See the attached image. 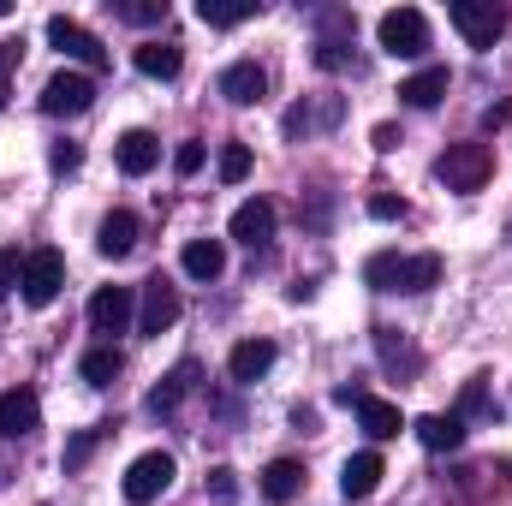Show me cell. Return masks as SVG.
<instances>
[{"mask_svg": "<svg viewBox=\"0 0 512 506\" xmlns=\"http://www.w3.org/2000/svg\"><path fill=\"white\" fill-rule=\"evenodd\" d=\"M441 256L423 251V256H399V251H376L364 262V286H376V292H429V286H441Z\"/></svg>", "mask_w": 512, "mask_h": 506, "instance_id": "cell-1", "label": "cell"}, {"mask_svg": "<svg viewBox=\"0 0 512 506\" xmlns=\"http://www.w3.org/2000/svg\"><path fill=\"white\" fill-rule=\"evenodd\" d=\"M435 173H441L447 191H483V185L495 179V149H489V143H453V149L435 161Z\"/></svg>", "mask_w": 512, "mask_h": 506, "instance_id": "cell-2", "label": "cell"}, {"mask_svg": "<svg viewBox=\"0 0 512 506\" xmlns=\"http://www.w3.org/2000/svg\"><path fill=\"white\" fill-rule=\"evenodd\" d=\"M376 42H382L393 60H417V54H429V18L417 6H393V12H382V24H376Z\"/></svg>", "mask_w": 512, "mask_h": 506, "instance_id": "cell-3", "label": "cell"}, {"mask_svg": "<svg viewBox=\"0 0 512 506\" xmlns=\"http://www.w3.org/2000/svg\"><path fill=\"white\" fill-rule=\"evenodd\" d=\"M18 286H24V304H30V310H48V304L60 298V286H66V256L54 251V245L30 251V256H24Z\"/></svg>", "mask_w": 512, "mask_h": 506, "instance_id": "cell-4", "label": "cell"}, {"mask_svg": "<svg viewBox=\"0 0 512 506\" xmlns=\"http://www.w3.org/2000/svg\"><path fill=\"white\" fill-rule=\"evenodd\" d=\"M447 18H453V30H459L471 48H495V42L507 36V6H495V0H453Z\"/></svg>", "mask_w": 512, "mask_h": 506, "instance_id": "cell-5", "label": "cell"}, {"mask_svg": "<svg viewBox=\"0 0 512 506\" xmlns=\"http://www.w3.org/2000/svg\"><path fill=\"white\" fill-rule=\"evenodd\" d=\"M173 322H179V286H173L167 274H149V280H143V298H137V334L161 340Z\"/></svg>", "mask_w": 512, "mask_h": 506, "instance_id": "cell-6", "label": "cell"}, {"mask_svg": "<svg viewBox=\"0 0 512 506\" xmlns=\"http://www.w3.org/2000/svg\"><path fill=\"white\" fill-rule=\"evenodd\" d=\"M90 102H96V84L84 72H54L42 84V114L48 120H78V114H90Z\"/></svg>", "mask_w": 512, "mask_h": 506, "instance_id": "cell-7", "label": "cell"}, {"mask_svg": "<svg viewBox=\"0 0 512 506\" xmlns=\"http://www.w3.org/2000/svg\"><path fill=\"white\" fill-rule=\"evenodd\" d=\"M173 477H179L173 453H143V459H131V471H126V501H131V506L161 501V495L173 489Z\"/></svg>", "mask_w": 512, "mask_h": 506, "instance_id": "cell-8", "label": "cell"}, {"mask_svg": "<svg viewBox=\"0 0 512 506\" xmlns=\"http://www.w3.org/2000/svg\"><path fill=\"white\" fill-rule=\"evenodd\" d=\"M48 42H54L66 60H84L90 72H96V66H108V48H102V36H90V30H84L78 18H66V12H54V18H48Z\"/></svg>", "mask_w": 512, "mask_h": 506, "instance_id": "cell-9", "label": "cell"}, {"mask_svg": "<svg viewBox=\"0 0 512 506\" xmlns=\"http://www.w3.org/2000/svg\"><path fill=\"white\" fill-rule=\"evenodd\" d=\"M131 316H137V292L131 286H96V298H90V328L96 334H126Z\"/></svg>", "mask_w": 512, "mask_h": 506, "instance_id": "cell-10", "label": "cell"}, {"mask_svg": "<svg viewBox=\"0 0 512 506\" xmlns=\"http://www.w3.org/2000/svg\"><path fill=\"white\" fill-rule=\"evenodd\" d=\"M42 429V399L36 387H6L0 393V435L18 441V435H36Z\"/></svg>", "mask_w": 512, "mask_h": 506, "instance_id": "cell-11", "label": "cell"}, {"mask_svg": "<svg viewBox=\"0 0 512 506\" xmlns=\"http://www.w3.org/2000/svg\"><path fill=\"white\" fill-rule=\"evenodd\" d=\"M197 376H203V370H197V358L173 364L167 376H161L155 387H149V411H155V417H173V411H179V405H185V399L197 393Z\"/></svg>", "mask_w": 512, "mask_h": 506, "instance_id": "cell-12", "label": "cell"}, {"mask_svg": "<svg viewBox=\"0 0 512 506\" xmlns=\"http://www.w3.org/2000/svg\"><path fill=\"white\" fill-rule=\"evenodd\" d=\"M227 233H233L245 251H268V239H274V203H268V197H251V203H239Z\"/></svg>", "mask_w": 512, "mask_h": 506, "instance_id": "cell-13", "label": "cell"}, {"mask_svg": "<svg viewBox=\"0 0 512 506\" xmlns=\"http://www.w3.org/2000/svg\"><path fill=\"white\" fill-rule=\"evenodd\" d=\"M382 477H387L382 453H352V459L340 465V495H346V501H370V495L382 489Z\"/></svg>", "mask_w": 512, "mask_h": 506, "instance_id": "cell-14", "label": "cell"}, {"mask_svg": "<svg viewBox=\"0 0 512 506\" xmlns=\"http://www.w3.org/2000/svg\"><path fill=\"white\" fill-rule=\"evenodd\" d=\"M221 96H227L233 108H256V102L268 96V72H262L256 60H233V66L221 72Z\"/></svg>", "mask_w": 512, "mask_h": 506, "instance_id": "cell-15", "label": "cell"}, {"mask_svg": "<svg viewBox=\"0 0 512 506\" xmlns=\"http://www.w3.org/2000/svg\"><path fill=\"white\" fill-rule=\"evenodd\" d=\"M114 161H120V173H131V179H143L155 161H161V137L143 126L120 131V143H114Z\"/></svg>", "mask_w": 512, "mask_h": 506, "instance_id": "cell-16", "label": "cell"}, {"mask_svg": "<svg viewBox=\"0 0 512 506\" xmlns=\"http://www.w3.org/2000/svg\"><path fill=\"white\" fill-rule=\"evenodd\" d=\"M411 429H417V441H423L429 453H459V447H465V417H459V411H429V417H417Z\"/></svg>", "mask_w": 512, "mask_h": 506, "instance_id": "cell-17", "label": "cell"}, {"mask_svg": "<svg viewBox=\"0 0 512 506\" xmlns=\"http://www.w3.org/2000/svg\"><path fill=\"white\" fill-rule=\"evenodd\" d=\"M274 370V340H239L233 346V358H227V376L239 381V387H251Z\"/></svg>", "mask_w": 512, "mask_h": 506, "instance_id": "cell-18", "label": "cell"}, {"mask_svg": "<svg viewBox=\"0 0 512 506\" xmlns=\"http://www.w3.org/2000/svg\"><path fill=\"white\" fill-rule=\"evenodd\" d=\"M322 24H328V30H322V42H316V66H322V72H340V66L352 60V18H346V12H328Z\"/></svg>", "mask_w": 512, "mask_h": 506, "instance_id": "cell-19", "label": "cell"}, {"mask_svg": "<svg viewBox=\"0 0 512 506\" xmlns=\"http://www.w3.org/2000/svg\"><path fill=\"white\" fill-rule=\"evenodd\" d=\"M447 84H453L447 66H423V72H411V78L399 84V102H405V108H435V102L447 96Z\"/></svg>", "mask_w": 512, "mask_h": 506, "instance_id": "cell-20", "label": "cell"}, {"mask_svg": "<svg viewBox=\"0 0 512 506\" xmlns=\"http://www.w3.org/2000/svg\"><path fill=\"white\" fill-rule=\"evenodd\" d=\"M358 423H364V435H370V441H393V435L405 429L399 405H393V399H376V393H364V399H358Z\"/></svg>", "mask_w": 512, "mask_h": 506, "instance_id": "cell-21", "label": "cell"}, {"mask_svg": "<svg viewBox=\"0 0 512 506\" xmlns=\"http://www.w3.org/2000/svg\"><path fill=\"white\" fill-rule=\"evenodd\" d=\"M256 489H262V501H274V506H286L298 489H304V465L298 459H274L262 477H256Z\"/></svg>", "mask_w": 512, "mask_h": 506, "instance_id": "cell-22", "label": "cell"}, {"mask_svg": "<svg viewBox=\"0 0 512 506\" xmlns=\"http://www.w3.org/2000/svg\"><path fill=\"white\" fill-rule=\"evenodd\" d=\"M131 66H137L143 78H179V66H185V48H179V42H143V48L131 54Z\"/></svg>", "mask_w": 512, "mask_h": 506, "instance_id": "cell-23", "label": "cell"}, {"mask_svg": "<svg viewBox=\"0 0 512 506\" xmlns=\"http://www.w3.org/2000/svg\"><path fill=\"white\" fill-rule=\"evenodd\" d=\"M179 268H185L191 280H221V268H227V245H221V239H191L185 256H179Z\"/></svg>", "mask_w": 512, "mask_h": 506, "instance_id": "cell-24", "label": "cell"}, {"mask_svg": "<svg viewBox=\"0 0 512 506\" xmlns=\"http://www.w3.org/2000/svg\"><path fill=\"white\" fill-rule=\"evenodd\" d=\"M131 245H137V215H131V209H114V215L102 221V233H96V251L120 262V256H131Z\"/></svg>", "mask_w": 512, "mask_h": 506, "instance_id": "cell-25", "label": "cell"}, {"mask_svg": "<svg viewBox=\"0 0 512 506\" xmlns=\"http://www.w3.org/2000/svg\"><path fill=\"white\" fill-rule=\"evenodd\" d=\"M262 12V0H197V18L209 30H233V24H251Z\"/></svg>", "mask_w": 512, "mask_h": 506, "instance_id": "cell-26", "label": "cell"}, {"mask_svg": "<svg viewBox=\"0 0 512 506\" xmlns=\"http://www.w3.org/2000/svg\"><path fill=\"white\" fill-rule=\"evenodd\" d=\"M126 370V358L114 352V346H90L84 358H78V376L90 381V387H114V376Z\"/></svg>", "mask_w": 512, "mask_h": 506, "instance_id": "cell-27", "label": "cell"}, {"mask_svg": "<svg viewBox=\"0 0 512 506\" xmlns=\"http://www.w3.org/2000/svg\"><path fill=\"white\" fill-rule=\"evenodd\" d=\"M459 417H477V423H495V417H501V405L489 399L483 376H477V381H465V393H459Z\"/></svg>", "mask_w": 512, "mask_h": 506, "instance_id": "cell-28", "label": "cell"}, {"mask_svg": "<svg viewBox=\"0 0 512 506\" xmlns=\"http://www.w3.org/2000/svg\"><path fill=\"white\" fill-rule=\"evenodd\" d=\"M120 24H161L167 18V0H108Z\"/></svg>", "mask_w": 512, "mask_h": 506, "instance_id": "cell-29", "label": "cell"}, {"mask_svg": "<svg viewBox=\"0 0 512 506\" xmlns=\"http://www.w3.org/2000/svg\"><path fill=\"white\" fill-rule=\"evenodd\" d=\"M215 167H221V185H245L251 179V143H227Z\"/></svg>", "mask_w": 512, "mask_h": 506, "instance_id": "cell-30", "label": "cell"}, {"mask_svg": "<svg viewBox=\"0 0 512 506\" xmlns=\"http://www.w3.org/2000/svg\"><path fill=\"white\" fill-rule=\"evenodd\" d=\"M102 441H108V429H78V435L66 441V453H60V465H66V471H78V465H90V453H96Z\"/></svg>", "mask_w": 512, "mask_h": 506, "instance_id": "cell-31", "label": "cell"}, {"mask_svg": "<svg viewBox=\"0 0 512 506\" xmlns=\"http://www.w3.org/2000/svg\"><path fill=\"white\" fill-rule=\"evenodd\" d=\"M209 495H215V506H233L239 501V471H227V465L209 471Z\"/></svg>", "mask_w": 512, "mask_h": 506, "instance_id": "cell-32", "label": "cell"}, {"mask_svg": "<svg viewBox=\"0 0 512 506\" xmlns=\"http://www.w3.org/2000/svg\"><path fill=\"white\" fill-rule=\"evenodd\" d=\"M78 161H84L78 143H54V149H48V167H54V173H78Z\"/></svg>", "mask_w": 512, "mask_h": 506, "instance_id": "cell-33", "label": "cell"}, {"mask_svg": "<svg viewBox=\"0 0 512 506\" xmlns=\"http://www.w3.org/2000/svg\"><path fill=\"white\" fill-rule=\"evenodd\" d=\"M197 167H203V143H179V149H173V173H179V179H191Z\"/></svg>", "mask_w": 512, "mask_h": 506, "instance_id": "cell-34", "label": "cell"}, {"mask_svg": "<svg viewBox=\"0 0 512 506\" xmlns=\"http://www.w3.org/2000/svg\"><path fill=\"white\" fill-rule=\"evenodd\" d=\"M370 215H376V221H399V215H405V197H393V191H376V197H370Z\"/></svg>", "mask_w": 512, "mask_h": 506, "instance_id": "cell-35", "label": "cell"}, {"mask_svg": "<svg viewBox=\"0 0 512 506\" xmlns=\"http://www.w3.org/2000/svg\"><path fill=\"white\" fill-rule=\"evenodd\" d=\"M18 274H24V262H18V251H6V245H0V298H6L12 286H18Z\"/></svg>", "mask_w": 512, "mask_h": 506, "instance_id": "cell-36", "label": "cell"}, {"mask_svg": "<svg viewBox=\"0 0 512 506\" xmlns=\"http://www.w3.org/2000/svg\"><path fill=\"white\" fill-rule=\"evenodd\" d=\"M316 120H322V114H310V108H304V102H298V108H292V114H286V137H304V131L316 126ZM322 126H328V120H322Z\"/></svg>", "mask_w": 512, "mask_h": 506, "instance_id": "cell-37", "label": "cell"}, {"mask_svg": "<svg viewBox=\"0 0 512 506\" xmlns=\"http://www.w3.org/2000/svg\"><path fill=\"white\" fill-rule=\"evenodd\" d=\"M370 137H376V149H382V155H387V149H399V143H405V137H399V126H376Z\"/></svg>", "mask_w": 512, "mask_h": 506, "instance_id": "cell-38", "label": "cell"}, {"mask_svg": "<svg viewBox=\"0 0 512 506\" xmlns=\"http://www.w3.org/2000/svg\"><path fill=\"white\" fill-rule=\"evenodd\" d=\"M0 108H6V72H0Z\"/></svg>", "mask_w": 512, "mask_h": 506, "instance_id": "cell-39", "label": "cell"}]
</instances>
